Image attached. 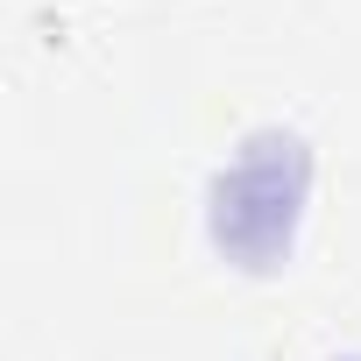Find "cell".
Listing matches in <instances>:
<instances>
[{
  "label": "cell",
  "instance_id": "6da1fadb",
  "mask_svg": "<svg viewBox=\"0 0 361 361\" xmlns=\"http://www.w3.org/2000/svg\"><path fill=\"white\" fill-rule=\"evenodd\" d=\"M312 206V149L290 128H262L234 149V163L213 170V192H206V234L234 269H276L298 248Z\"/></svg>",
  "mask_w": 361,
  "mask_h": 361
}]
</instances>
